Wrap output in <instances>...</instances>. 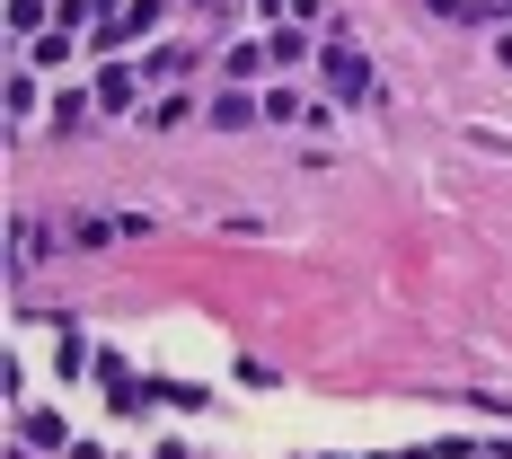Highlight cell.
Masks as SVG:
<instances>
[{
    "mask_svg": "<svg viewBox=\"0 0 512 459\" xmlns=\"http://www.w3.org/2000/svg\"><path fill=\"white\" fill-rule=\"evenodd\" d=\"M327 89H336L345 106H362V98H371V62H362V53L345 45V36L327 45Z\"/></svg>",
    "mask_w": 512,
    "mask_h": 459,
    "instance_id": "obj_1",
    "label": "cell"
},
{
    "mask_svg": "<svg viewBox=\"0 0 512 459\" xmlns=\"http://www.w3.org/2000/svg\"><path fill=\"white\" fill-rule=\"evenodd\" d=\"M151 27H159V0H133L124 18H106V27H98V45H133V36H151Z\"/></svg>",
    "mask_w": 512,
    "mask_h": 459,
    "instance_id": "obj_2",
    "label": "cell"
},
{
    "mask_svg": "<svg viewBox=\"0 0 512 459\" xmlns=\"http://www.w3.org/2000/svg\"><path fill=\"white\" fill-rule=\"evenodd\" d=\"M98 106H133V71H106V80H98Z\"/></svg>",
    "mask_w": 512,
    "mask_h": 459,
    "instance_id": "obj_3",
    "label": "cell"
},
{
    "mask_svg": "<svg viewBox=\"0 0 512 459\" xmlns=\"http://www.w3.org/2000/svg\"><path fill=\"white\" fill-rule=\"evenodd\" d=\"M195 9H212V0H195Z\"/></svg>",
    "mask_w": 512,
    "mask_h": 459,
    "instance_id": "obj_4",
    "label": "cell"
}]
</instances>
